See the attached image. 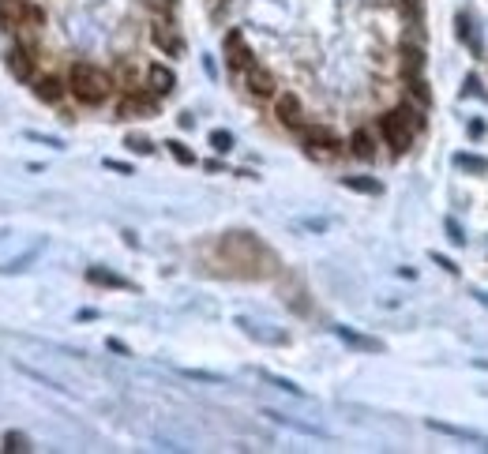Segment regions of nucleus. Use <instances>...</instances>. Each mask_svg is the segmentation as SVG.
<instances>
[{"label": "nucleus", "instance_id": "obj_1", "mask_svg": "<svg viewBox=\"0 0 488 454\" xmlns=\"http://www.w3.org/2000/svg\"><path fill=\"white\" fill-rule=\"evenodd\" d=\"M215 252H218V259L226 263V271L233 278H252V282H259V278H274L278 274V266H282L278 256H274V252L248 229L222 233Z\"/></svg>", "mask_w": 488, "mask_h": 454}, {"label": "nucleus", "instance_id": "obj_2", "mask_svg": "<svg viewBox=\"0 0 488 454\" xmlns=\"http://www.w3.org/2000/svg\"><path fill=\"white\" fill-rule=\"evenodd\" d=\"M109 87H113V79L105 75L102 68H94V64H87V60L72 64V72H68V90H72L75 102H83V105H102L105 98H109Z\"/></svg>", "mask_w": 488, "mask_h": 454}, {"label": "nucleus", "instance_id": "obj_3", "mask_svg": "<svg viewBox=\"0 0 488 454\" xmlns=\"http://www.w3.org/2000/svg\"><path fill=\"white\" fill-rule=\"evenodd\" d=\"M379 136H384V143L391 146L394 154H406V151H410V143H413V128L402 120L398 109H394V113L379 117Z\"/></svg>", "mask_w": 488, "mask_h": 454}, {"label": "nucleus", "instance_id": "obj_4", "mask_svg": "<svg viewBox=\"0 0 488 454\" xmlns=\"http://www.w3.org/2000/svg\"><path fill=\"white\" fill-rule=\"evenodd\" d=\"M274 117H278L282 128H293V131L305 128V105H300L297 94H278L274 98Z\"/></svg>", "mask_w": 488, "mask_h": 454}, {"label": "nucleus", "instance_id": "obj_5", "mask_svg": "<svg viewBox=\"0 0 488 454\" xmlns=\"http://www.w3.org/2000/svg\"><path fill=\"white\" fill-rule=\"evenodd\" d=\"M226 60H229V68H237V72H248L252 68V49L244 45V38H241V31H229L226 34Z\"/></svg>", "mask_w": 488, "mask_h": 454}, {"label": "nucleus", "instance_id": "obj_6", "mask_svg": "<svg viewBox=\"0 0 488 454\" xmlns=\"http://www.w3.org/2000/svg\"><path fill=\"white\" fill-rule=\"evenodd\" d=\"M8 72L19 79V83H31L34 79V57L26 45H11L8 49Z\"/></svg>", "mask_w": 488, "mask_h": 454}, {"label": "nucleus", "instance_id": "obj_7", "mask_svg": "<svg viewBox=\"0 0 488 454\" xmlns=\"http://www.w3.org/2000/svg\"><path fill=\"white\" fill-rule=\"evenodd\" d=\"M305 151H308V154H320V158H331V154L342 151V143L331 136V131L312 128V131H305Z\"/></svg>", "mask_w": 488, "mask_h": 454}, {"label": "nucleus", "instance_id": "obj_8", "mask_svg": "<svg viewBox=\"0 0 488 454\" xmlns=\"http://www.w3.org/2000/svg\"><path fill=\"white\" fill-rule=\"evenodd\" d=\"M244 83H248V94L274 98V75H271L267 68H259V64H252V68L244 72Z\"/></svg>", "mask_w": 488, "mask_h": 454}, {"label": "nucleus", "instance_id": "obj_9", "mask_svg": "<svg viewBox=\"0 0 488 454\" xmlns=\"http://www.w3.org/2000/svg\"><path fill=\"white\" fill-rule=\"evenodd\" d=\"M158 94H128L121 105H116V113H121V117H151L154 109H158V102H154Z\"/></svg>", "mask_w": 488, "mask_h": 454}, {"label": "nucleus", "instance_id": "obj_10", "mask_svg": "<svg viewBox=\"0 0 488 454\" xmlns=\"http://www.w3.org/2000/svg\"><path fill=\"white\" fill-rule=\"evenodd\" d=\"M147 83H151V94L166 98V94H173V87H177V75L169 72L166 64H154V68L147 72Z\"/></svg>", "mask_w": 488, "mask_h": 454}, {"label": "nucleus", "instance_id": "obj_11", "mask_svg": "<svg viewBox=\"0 0 488 454\" xmlns=\"http://www.w3.org/2000/svg\"><path fill=\"white\" fill-rule=\"evenodd\" d=\"M335 335L346 342V345H353V350H361V353H379L384 350V342L379 338H368V335H357L353 327H335Z\"/></svg>", "mask_w": 488, "mask_h": 454}, {"label": "nucleus", "instance_id": "obj_12", "mask_svg": "<svg viewBox=\"0 0 488 454\" xmlns=\"http://www.w3.org/2000/svg\"><path fill=\"white\" fill-rule=\"evenodd\" d=\"M421 68H425V49L402 42V72H406V79H410V75H421Z\"/></svg>", "mask_w": 488, "mask_h": 454}, {"label": "nucleus", "instance_id": "obj_13", "mask_svg": "<svg viewBox=\"0 0 488 454\" xmlns=\"http://www.w3.org/2000/svg\"><path fill=\"white\" fill-rule=\"evenodd\" d=\"M87 282H94V286H109V289H131L128 278L113 274V271H105V266H90V271H87Z\"/></svg>", "mask_w": 488, "mask_h": 454}, {"label": "nucleus", "instance_id": "obj_14", "mask_svg": "<svg viewBox=\"0 0 488 454\" xmlns=\"http://www.w3.org/2000/svg\"><path fill=\"white\" fill-rule=\"evenodd\" d=\"M154 45H162L166 53H173V57L184 49V42L173 34V26H169V23H154Z\"/></svg>", "mask_w": 488, "mask_h": 454}, {"label": "nucleus", "instance_id": "obj_15", "mask_svg": "<svg viewBox=\"0 0 488 454\" xmlns=\"http://www.w3.org/2000/svg\"><path fill=\"white\" fill-rule=\"evenodd\" d=\"M34 94L42 98V102H49V105H57L64 98V87H60V79L45 75V79H38V83H34Z\"/></svg>", "mask_w": 488, "mask_h": 454}, {"label": "nucleus", "instance_id": "obj_16", "mask_svg": "<svg viewBox=\"0 0 488 454\" xmlns=\"http://www.w3.org/2000/svg\"><path fill=\"white\" fill-rule=\"evenodd\" d=\"M349 151L357 154V158H372L376 154V139H372V131H364V128H357L349 136Z\"/></svg>", "mask_w": 488, "mask_h": 454}, {"label": "nucleus", "instance_id": "obj_17", "mask_svg": "<svg viewBox=\"0 0 488 454\" xmlns=\"http://www.w3.org/2000/svg\"><path fill=\"white\" fill-rule=\"evenodd\" d=\"M428 428H436V432H443V436H455V439H473V443H481V447L488 450V439H484V436H477V432L455 428V424H440V421H428Z\"/></svg>", "mask_w": 488, "mask_h": 454}, {"label": "nucleus", "instance_id": "obj_18", "mask_svg": "<svg viewBox=\"0 0 488 454\" xmlns=\"http://www.w3.org/2000/svg\"><path fill=\"white\" fill-rule=\"evenodd\" d=\"M267 417L278 421V424H289V428H297V432H305V436H323V428H315V424H300V421H293V417H286V413L267 409Z\"/></svg>", "mask_w": 488, "mask_h": 454}, {"label": "nucleus", "instance_id": "obj_19", "mask_svg": "<svg viewBox=\"0 0 488 454\" xmlns=\"http://www.w3.org/2000/svg\"><path fill=\"white\" fill-rule=\"evenodd\" d=\"M410 94H413L417 105H432V90H428V83L421 75H410Z\"/></svg>", "mask_w": 488, "mask_h": 454}, {"label": "nucleus", "instance_id": "obj_20", "mask_svg": "<svg viewBox=\"0 0 488 454\" xmlns=\"http://www.w3.org/2000/svg\"><path fill=\"white\" fill-rule=\"evenodd\" d=\"M342 184L353 192H364V195H379V180H368V177H346Z\"/></svg>", "mask_w": 488, "mask_h": 454}, {"label": "nucleus", "instance_id": "obj_21", "mask_svg": "<svg viewBox=\"0 0 488 454\" xmlns=\"http://www.w3.org/2000/svg\"><path fill=\"white\" fill-rule=\"evenodd\" d=\"M4 450L8 454H26V450H31V439H26L23 432H8L4 436Z\"/></svg>", "mask_w": 488, "mask_h": 454}, {"label": "nucleus", "instance_id": "obj_22", "mask_svg": "<svg viewBox=\"0 0 488 454\" xmlns=\"http://www.w3.org/2000/svg\"><path fill=\"white\" fill-rule=\"evenodd\" d=\"M166 146H169V154H173L180 166H195V154H192V151H188V146H184L180 139H169Z\"/></svg>", "mask_w": 488, "mask_h": 454}, {"label": "nucleus", "instance_id": "obj_23", "mask_svg": "<svg viewBox=\"0 0 488 454\" xmlns=\"http://www.w3.org/2000/svg\"><path fill=\"white\" fill-rule=\"evenodd\" d=\"M210 146H215L218 154H229L233 151V136H229V131H222V128H215V131H210Z\"/></svg>", "mask_w": 488, "mask_h": 454}, {"label": "nucleus", "instance_id": "obj_24", "mask_svg": "<svg viewBox=\"0 0 488 454\" xmlns=\"http://www.w3.org/2000/svg\"><path fill=\"white\" fill-rule=\"evenodd\" d=\"M455 162H458V166H466V169H477V173H488V162H484V158H473V154H458Z\"/></svg>", "mask_w": 488, "mask_h": 454}, {"label": "nucleus", "instance_id": "obj_25", "mask_svg": "<svg viewBox=\"0 0 488 454\" xmlns=\"http://www.w3.org/2000/svg\"><path fill=\"white\" fill-rule=\"evenodd\" d=\"M398 113H402V120H406V124H410V128H421V109H417V105H410V102H406Z\"/></svg>", "mask_w": 488, "mask_h": 454}, {"label": "nucleus", "instance_id": "obj_26", "mask_svg": "<svg viewBox=\"0 0 488 454\" xmlns=\"http://www.w3.org/2000/svg\"><path fill=\"white\" fill-rule=\"evenodd\" d=\"M34 252H38V248H31V252H26L23 259H11V263H4V266H0V271H4V274H11V271H23V266L34 259Z\"/></svg>", "mask_w": 488, "mask_h": 454}, {"label": "nucleus", "instance_id": "obj_27", "mask_svg": "<svg viewBox=\"0 0 488 454\" xmlns=\"http://www.w3.org/2000/svg\"><path fill=\"white\" fill-rule=\"evenodd\" d=\"M128 146H131V151H139V154H151L154 151V146L147 139H139V136H128Z\"/></svg>", "mask_w": 488, "mask_h": 454}, {"label": "nucleus", "instance_id": "obj_28", "mask_svg": "<svg viewBox=\"0 0 488 454\" xmlns=\"http://www.w3.org/2000/svg\"><path fill=\"white\" fill-rule=\"evenodd\" d=\"M466 94H473V98H481V102H484V90H481V83H477L473 75L466 79Z\"/></svg>", "mask_w": 488, "mask_h": 454}, {"label": "nucleus", "instance_id": "obj_29", "mask_svg": "<svg viewBox=\"0 0 488 454\" xmlns=\"http://www.w3.org/2000/svg\"><path fill=\"white\" fill-rule=\"evenodd\" d=\"M26 139H38V143H45V146H60V139H53V136H38V131H26Z\"/></svg>", "mask_w": 488, "mask_h": 454}, {"label": "nucleus", "instance_id": "obj_30", "mask_svg": "<svg viewBox=\"0 0 488 454\" xmlns=\"http://www.w3.org/2000/svg\"><path fill=\"white\" fill-rule=\"evenodd\" d=\"M402 8H406V11H413V16H417V11H421V0H402Z\"/></svg>", "mask_w": 488, "mask_h": 454}, {"label": "nucleus", "instance_id": "obj_31", "mask_svg": "<svg viewBox=\"0 0 488 454\" xmlns=\"http://www.w3.org/2000/svg\"><path fill=\"white\" fill-rule=\"evenodd\" d=\"M432 259H436V263H440V266H443V271H458V266H455V263H451V259H443V256H432Z\"/></svg>", "mask_w": 488, "mask_h": 454}, {"label": "nucleus", "instance_id": "obj_32", "mask_svg": "<svg viewBox=\"0 0 488 454\" xmlns=\"http://www.w3.org/2000/svg\"><path fill=\"white\" fill-rule=\"evenodd\" d=\"M109 169H116V173H131V166H124V162H105Z\"/></svg>", "mask_w": 488, "mask_h": 454}, {"label": "nucleus", "instance_id": "obj_33", "mask_svg": "<svg viewBox=\"0 0 488 454\" xmlns=\"http://www.w3.org/2000/svg\"><path fill=\"white\" fill-rule=\"evenodd\" d=\"M166 4H177V0H166Z\"/></svg>", "mask_w": 488, "mask_h": 454}]
</instances>
